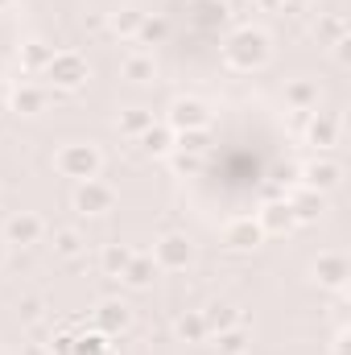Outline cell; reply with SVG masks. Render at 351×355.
I'll use <instances>...</instances> for the list:
<instances>
[{
  "label": "cell",
  "mask_w": 351,
  "mask_h": 355,
  "mask_svg": "<svg viewBox=\"0 0 351 355\" xmlns=\"http://www.w3.org/2000/svg\"><path fill=\"white\" fill-rule=\"evenodd\" d=\"M264 58H268V37L257 33V29H244V33H236L228 42V62L236 71H252V67H261Z\"/></svg>",
  "instance_id": "6da1fadb"
},
{
  "label": "cell",
  "mask_w": 351,
  "mask_h": 355,
  "mask_svg": "<svg viewBox=\"0 0 351 355\" xmlns=\"http://www.w3.org/2000/svg\"><path fill=\"white\" fill-rule=\"evenodd\" d=\"M54 166H58L67 178L87 182V178H95V170H99V153H95L91 145H67V149L54 157Z\"/></svg>",
  "instance_id": "7a4b0ae2"
},
{
  "label": "cell",
  "mask_w": 351,
  "mask_h": 355,
  "mask_svg": "<svg viewBox=\"0 0 351 355\" xmlns=\"http://www.w3.org/2000/svg\"><path fill=\"white\" fill-rule=\"evenodd\" d=\"M46 79H50L54 87H62V91H75L83 79H87V62H83L79 54H54L50 67H46Z\"/></svg>",
  "instance_id": "3957f363"
},
{
  "label": "cell",
  "mask_w": 351,
  "mask_h": 355,
  "mask_svg": "<svg viewBox=\"0 0 351 355\" xmlns=\"http://www.w3.org/2000/svg\"><path fill=\"white\" fill-rule=\"evenodd\" d=\"M112 186H103V182H95V178H87L83 186H79V194H75V207L83 211V215H99V211H108L112 207Z\"/></svg>",
  "instance_id": "277c9868"
},
{
  "label": "cell",
  "mask_w": 351,
  "mask_h": 355,
  "mask_svg": "<svg viewBox=\"0 0 351 355\" xmlns=\"http://www.w3.org/2000/svg\"><path fill=\"white\" fill-rule=\"evenodd\" d=\"M157 265L162 268H186L190 265V240L186 236H166L157 244Z\"/></svg>",
  "instance_id": "5b68a950"
},
{
  "label": "cell",
  "mask_w": 351,
  "mask_h": 355,
  "mask_svg": "<svg viewBox=\"0 0 351 355\" xmlns=\"http://www.w3.org/2000/svg\"><path fill=\"white\" fill-rule=\"evenodd\" d=\"M4 236H8V244H33L42 236V219L37 215H12L8 227H4Z\"/></svg>",
  "instance_id": "8992f818"
},
{
  "label": "cell",
  "mask_w": 351,
  "mask_h": 355,
  "mask_svg": "<svg viewBox=\"0 0 351 355\" xmlns=\"http://www.w3.org/2000/svg\"><path fill=\"white\" fill-rule=\"evenodd\" d=\"M170 124L174 128H203L207 124V107L198 99H178L174 112H170Z\"/></svg>",
  "instance_id": "52a82bcc"
},
{
  "label": "cell",
  "mask_w": 351,
  "mask_h": 355,
  "mask_svg": "<svg viewBox=\"0 0 351 355\" xmlns=\"http://www.w3.org/2000/svg\"><path fill=\"white\" fill-rule=\"evenodd\" d=\"M257 240H261V223H252V219H240V223L228 227V244L232 248H252Z\"/></svg>",
  "instance_id": "ba28073f"
},
{
  "label": "cell",
  "mask_w": 351,
  "mask_h": 355,
  "mask_svg": "<svg viewBox=\"0 0 351 355\" xmlns=\"http://www.w3.org/2000/svg\"><path fill=\"white\" fill-rule=\"evenodd\" d=\"M153 272H157V265H153V261H145V257H132V261L124 265V281L141 289V285H149V281H153Z\"/></svg>",
  "instance_id": "9c48e42d"
},
{
  "label": "cell",
  "mask_w": 351,
  "mask_h": 355,
  "mask_svg": "<svg viewBox=\"0 0 351 355\" xmlns=\"http://www.w3.org/2000/svg\"><path fill=\"white\" fill-rule=\"evenodd\" d=\"M343 277H348L343 257H323V261H318V281H323V285H343Z\"/></svg>",
  "instance_id": "30bf717a"
},
{
  "label": "cell",
  "mask_w": 351,
  "mask_h": 355,
  "mask_svg": "<svg viewBox=\"0 0 351 355\" xmlns=\"http://www.w3.org/2000/svg\"><path fill=\"white\" fill-rule=\"evenodd\" d=\"M124 75H128L132 83H141V79H149V75H153V58H149V54H132V58L124 62Z\"/></svg>",
  "instance_id": "8fae6325"
},
{
  "label": "cell",
  "mask_w": 351,
  "mask_h": 355,
  "mask_svg": "<svg viewBox=\"0 0 351 355\" xmlns=\"http://www.w3.org/2000/svg\"><path fill=\"white\" fill-rule=\"evenodd\" d=\"M99 327H103V331H116V327H128V310H124V306H116V302H108V306L99 310Z\"/></svg>",
  "instance_id": "7c38bea8"
},
{
  "label": "cell",
  "mask_w": 351,
  "mask_h": 355,
  "mask_svg": "<svg viewBox=\"0 0 351 355\" xmlns=\"http://www.w3.org/2000/svg\"><path fill=\"white\" fill-rule=\"evenodd\" d=\"M289 211H293L289 202H285V207H268V211L261 215V223L268 227V232H281V227H289V219H293Z\"/></svg>",
  "instance_id": "4fadbf2b"
},
{
  "label": "cell",
  "mask_w": 351,
  "mask_h": 355,
  "mask_svg": "<svg viewBox=\"0 0 351 355\" xmlns=\"http://www.w3.org/2000/svg\"><path fill=\"white\" fill-rule=\"evenodd\" d=\"M306 178H310V186H323V190H327V186L339 182V166H335V162H323V166H314Z\"/></svg>",
  "instance_id": "5bb4252c"
},
{
  "label": "cell",
  "mask_w": 351,
  "mask_h": 355,
  "mask_svg": "<svg viewBox=\"0 0 351 355\" xmlns=\"http://www.w3.org/2000/svg\"><path fill=\"white\" fill-rule=\"evenodd\" d=\"M12 107H17V112H37V107H42V91L21 87L17 95H12Z\"/></svg>",
  "instance_id": "9a60e30c"
},
{
  "label": "cell",
  "mask_w": 351,
  "mask_h": 355,
  "mask_svg": "<svg viewBox=\"0 0 351 355\" xmlns=\"http://www.w3.org/2000/svg\"><path fill=\"white\" fill-rule=\"evenodd\" d=\"M145 149H149V153H166V149H170V132H166V128H149V132H145Z\"/></svg>",
  "instance_id": "2e32d148"
},
{
  "label": "cell",
  "mask_w": 351,
  "mask_h": 355,
  "mask_svg": "<svg viewBox=\"0 0 351 355\" xmlns=\"http://www.w3.org/2000/svg\"><path fill=\"white\" fill-rule=\"evenodd\" d=\"M128 261H132V252H128V248H108V252H103V268H112V272H116V268L124 272Z\"/></svg>",
  "instance_id": "e0dca14e"
},
{
  "label": "cell",
  "mask_w": 351,
  "mask_h": 355,
  "mask_svg": "<svg viewBox=\"0 0 351 355\" xmlns=\"http://www.w3.org/2000/svg\"><path fill=\"white\" fill-rule=\"evenodd\" d=\"M79 248H83L79 232H58V252H62V257H75Z\"/></svg>",
  "instance_id": "ac0fdd59"
},
{
  "label": "cell",
  "mask_w": 351,
  "mask_h": 355,
  "mask_svg": "<svg viewBox=\"0 0 351 355\" xmlns=\"http://www.w3.org/2000/svg\"><path fill=\"white\" fill-rule=\"evenodd\" d=\"M331 137H335V128H331L327 120H314V128H310V141H318V145H331Z\"/></svg>",
  "instance_id": "d6986e66"
},
{
  "label": "cell",
  "mask_w": 351,
  "mask_h": 355,
  "mask_svg": "<svg viewBox=\"0 0 351 355\" xmlns=\"http://www.w3.org/2000/svg\"><path fill=\"white\" fill-rule=\"evenodd\" d=\"M178 331H182V335H190V339H198V335L207 331V322H203V318H182V322H178Z\"/></svg>",
  "instance_id": "ffe728a7"
},
{
  "label": "cell",
  "mask_w": 351,
  "mask_h": 355,
  "mask_svg": "<svg viewBox=\"0 0 351 355\" xmlns=\"http://www.w3.org/2000/svg\"><path fill=\"white\" fill-rule=\"evenodd\" d=\"M219 343H223V352H228V355H236L240 347H244V339H240V335H223Z\"/></svg>",
  "instance_id": "44dd1931"
},
{
  "label": "cell",
  "mask_w": 351,
  "mask_h": 355,
  "mask_svg": "<svg viewBox=\"0 0 351 355\" xmlns=\"http://www.w3.org/2000/svg\"><path fill=\"white\" fill-rule=\"evenodd\" d=\"M0 261H4V248H0Z\"/></svg>",
  "instance_id": "7402d4cb"
}]
</instances>
